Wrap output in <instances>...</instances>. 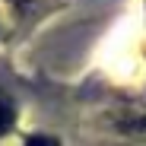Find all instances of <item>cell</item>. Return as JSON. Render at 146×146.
Instances as JSON below:
<instances>
[{
  "label": "cell",
  "instance_id": "6da1fadb",
  "mask_svg": "<svg viewBox=\"0 0 146 146\" xmlns=\"http://www.w3.org/2000/svg\"><path fill=\"white\" fill-rule=\"evenodd\" d=\"M16 121V105L7 99V95H0V133H7Z\"/></svg>",
  "mask_w": 146,
  "mask_h": 146
},
{
  "label": "cell",
  "instance_id": "7a4b0ae2",
  "mask_svg": "<svg viewBox=\"0 0 146 146\" xmlns=\"http://www.w3.org/2000/svg\"><path fill=\"white\" fill-rule=\"evenodd\" d=\"M26 146H60L54 137H44V133H35V137H29L26 140Z\"/></svg>",
  "mask_w": 146,
  "mask_h": 146
}]
</instances>
